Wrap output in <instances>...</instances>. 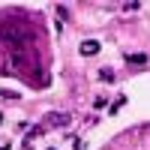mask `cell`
Returning a JSON list of instances; mask_svg holds the SVG:
<instances>
[{
  "label": "cell",
  "mask_w": 150,
  "mask_h": 150,
  "mask_svg": "<svg viewBox=\"0 0 150 150\" xmlns=\"http://www.w3.org/2000/svg\"><path fill=\"white\" fill-rule=\"evenodd\" d=\"M81 54H84V57L99 54V42H96V39H84V42H81Z\"/></svg>",
  "instance_id": "6da1fadb"
},
{
  "label": "cell",
  "mask_w": 150,
  "mask_h": 150,
  "mask_svg": "<svg viewBox=\"0 0 150 150\" xmlns=\"http://www.w3.org/2000/svg\"><path fill=\"white\" fill-rule=\"evenodd\" d=\"M45 123H48V126H66V123H69V114H48Z\"/></svg>",
  "instance_id": "7a4b0ae2"
},
{
  "label": "cell",
  "mask_w": 150,
  "mask_h": 150,
  "mask_svg": "<svg viewBox=\"0 0 150 150\" xmlns=\"http://www.w3.org/2000/svg\"><path fill=\"white\" fill-rule=\"evenodd\" d=\"M99 78H102V81H114V72H111V69H99Z\"/></svg>",
  "instance_id": "3957f363"
},
{
  "label": "cell",
  "mask_w": 150,
  "mask_h": 150,
  "mask_svg": "<svg viewBox=\"0 0 150 150\" xmlns=\"http://www.w3.org/2000/svg\"><path fill=\"white\" fill-rule=\"evenodd\" d=\"M126 60H129V63H147V54H129Z\"/></svg>",
  "instance_id": "277c9868"
},
{
  "label": "cell",
  "mask_w": 150,
  "mask_h": 150,
  "mask_svg": "<svg viewBox=\"0 0 150 150\" xmlns=\"http://www.w3.org/2000/svg\"><path fill=\"white\" fill-rule=\"evenodd\" d=\"M0 123H3V114H0Z\"/></svg>",
  "instance_id": "5b68a950"
},
{
  "label": "cell",
  "mask_w": 150,
  "mask_h": 150,
  "mask_svg": "<svg viewBox=\"0 0 150 150\" xmlns=\"http://www.w3.org/2000/svg\"><path fill=\"white\" fill-rule=\"evenodd\" d=\"M48 150H54V147H48Z\"/></svg>",
  "instance_id": "8992f818"
}]
</instances>
